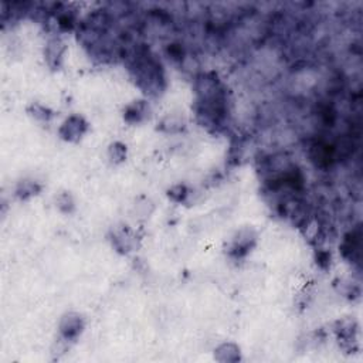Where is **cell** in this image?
I'll use <instances>...</instances> for the list:
<instances>
[{
    "label": "cell",
    "instance_id": "cell-4",
    "mask_svg": "<svg viewBox=\"0 0 363 363\" xmlns=\"http://www.w3.org/2000/svg\"><path fill=\"white\" fill-rule=\"evenodd\" d=\"M220 355H226V357H223V362H226V360L227 362H234L237 359H240V351H238V348H237L236 345L233 344L220 346L217 349L216 356H220Z\"/></svg>",
    "mask_w": 363,
    "mask_h": 363
},
{
    "label": "cell",
    "instance_id": "cell-3",
    "mask_svg": "<svg viewBox=\"0 0 363 363\" xmlns=\"http://www.w3.org/2000/svg\"><path fill=\"white\" fill-rule=\"evenodd\" d=\"M145 114H147V105L143 104V101H138L127 109L125 118L129 122H139Z\"/></svg>",
    "mask_w": 363,
    "mask_h": 363
},
{
    "label": "cell",
    "instance_id": "cell-2",
    "mask_svg": "<svg viewBox=\"0 0 363 363\" xmlns=\"http://www.w3.org/2000/svg\"><path fill=\"white\" fill-rule=\"evenodd\" d=\"M83 319L77 313H68L61 322V333L65 339H76L83 331Z\"/></svg>",
    "mask_w": 363,
    "mask_h": 363
},
{
    "label": "cell",
    "instance_id": "cell-1",
    "mask_svg": "<svg viewBox=\"0 0 363 363\" xmlns=\"http://www.w3.org/2000/svg\"><path fill=\"white\" fill-rule=\"evenodd\" d=\"M87 131V122L81 116H71L64 122L60 129V135L65 140H77Z\"/></svg>",
    "mask_w": 363,
    "mask_h": 363
},
{
    "label": "cell",
    "instance_id": "cell-5",
    "mask_svg": "<svg viewBox=\"0 0 363 363\" xmlns=\"http://www.w3.org/2000/svg\"><path fill=\"white\" fill-rule=\"evenodd\" d=\"M125 152H127V149L121 143H115L111 147V156L115 162H121L125 159Z\"/></svg>",
    "mask_w": 363,
    "mask_h": 363
}]
</instances>
